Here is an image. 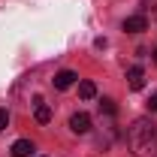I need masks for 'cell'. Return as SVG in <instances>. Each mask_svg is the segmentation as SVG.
Returning a JSON list of instances; mask_svg holds the SVG:
<instances>
[{
	"label": "cell",
	"instance_id": "3",
	"mask_svg": "<svg viewBox=\"0 0 157 157\" xmlns=\"http://www.w3.org/2000/svg\"><path fill=\"white\" fill-rule=\"evenodd\" d=\"M145 27H148V18H145L142 12H139V15H127V18H124V30H127V33H142Z\"/></svg>",
	"mask_w": 157,
	"mask_h": 157
},
{
	"label": "cell",
	"instance_id": "9",
	"mask_svg": "<svg viewBox=\"0 0 157 157\" xmlns=\"http://www.w3.org/2000/svg\"><path fill=\"white\" fill-rule=\"evenodd\" d=\"M100 109H103L106 115H115V112H118V106L112 103V100H103V103H100Z\"/></svg>",
	"mask_w": 157,
	"mask_h": 157
},
{
	"label": "cell",
	"instance_id": "13",
	"mask_svg": "<svg viewBox=\"0 0 157 157\" xmlns=\"http://www.w3.org/2000/svg\"><path fill=\"white\" fill-rule=\"evenodd\" d=\"M154 63H157V48H154Z\"/></svg>",
	"mask_w": 157,
	"mask_h": 157
},
{
	"label": "cell",
	"instance_id": "6",
	"mask_svg": "<svg viewBox=\"0 0 157 157\" xmlns=\"http://www.w3.org/2000/svg\"><path fill=\"white\" fill-rule=\"evenodd\" d=\"M30 151H33V142H27V139H18L12 145V157H30Z\"/></svg>",
	"mask_w": 157,
	"mask_h": 157
},
{
	"label": "cell",
	"instance_id": "11",
	"mask_svg": "<svg viewBox=\"0 0 157 157\" xmlns=\"http://www.w3.org/2000/svg\"><path fill=\"white\" fill-rule=\"evenodd\" d=\"M148 109H151V112H157V94H151V100H148Z\"/></svg>",
	"mask_w": 157,
	"mask_h": 157
},
{
	"label": "cell",
	"instance_id": "12",
	"mask_svg": "<svg viewBox=\"0 0 157 157\" xmlns=\"http://www.w3.org/2000/svg\"><path fill=\"white\" fill-rule=\"evenodd\" d=\"M142 6H148V9H157V0H142Z\"/></svg>",
	"mask_w": 157,
	"mask_h": 157
},
{
	"label": "cell",
	"instance_id": "10",
	"mask_svg": "<svg viewBox=\"0 0 157 157\" xmlns=\"http://www.w3.org/2000/svg\"><path fill=\"white\" fill-rule=\"evenodd\" d=\"M6 124H9V112H6V109H0V133L6 130Z\"/></svg>",
	"mask_w": 157,
	"mask_h": 157
},
{
	"label": "cell",
	"instance_id": "2",
	"mask_svg": "<svg viewBox=\"0 0 157 157\" xmlns=\"http://www.w3.org/2000/svg\"><path fill=\"white\" fill-rule=\"evenodd\" d=\"M70 130L78 133V136L88 133V130H91V115H88V112H76V115L70 118Z\"/></svg>",
	"mask_w": 157,
	"mask_h": 157
},
{
	"label": "cell",
	"instance_id": "5",
	"mask_svg": "<svg viewBox=\"0 0 157 157\" xmlns=\"http://www.w3.org/2000/svg\"><path fill=\"white\" fill-rule=\"evenodd\" d=\"M76 73H73V70H60L58 76H55V88H58V91H67V88H73V85H76Z\"/></svg>",
	"mask_w": 157,
	"mask_h": 157
},
{
	"label": "cell",
	"instance_id": "7",
	"mask_svg": "<svg viewBox=\"0 0 157 157\" xmlns=\"http://www.w3.org/2000/svg\"><path fill=\"white\" fill-rule=\"evenodd\" d=\"M78 97L82 100H94L97 97V85H94V82H78Z\"/></svg>",
	"mask_w": 157,
	"mask_h": 157
},
{
	"label": "cell",
	"instance_id": "8",
	"mask_svg": "<svg viewBox=\"0 0 157 157\" xmlns=\"http://www.w3.org/2000/svg\"><path fill=\"white\" fill-rule=\"evenodd\" d=\"M33 115H36L39 124H48V121H52V109H48L42 100H36V112H33Z\"/></svg>",
	"mask_w": 157,
	"mask_h": 157
},
{
	"label": "cell",
	"instance_id": "4",
	"mask_svg": "<svg viewBox=\"0 0 157 157\" xmlns=\"http://www.w3.org/2000/svg\"><path fill=\"white\" fill-rule=\"evenodd\" d=\"M127 82H130L133 91H142V88H145V70H142V67H130V70H127Z\"/></svg>",
	"mask_w": 157,
	"mask_h": 157
},
{
	"label": "cell",
	"instance_id": "1",
	"mask_svg": "<svg viewBox=\"0 0 157 157\" xmlns=\"http://www.w3.org/2000/svg\"><path fill=\"white\" fill-rule=\"evenodd\" d=\"M127 148L133 157H157V124L139 118L127 130Z\"/></svg>",
	"mask_w": 157,
	"mask_h": 157
}]
</instances>
